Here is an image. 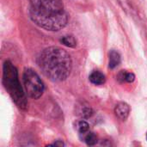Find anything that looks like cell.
<instances>
[{
  "mask_svg": "<svg viewBox=\"0 0 147 147\" xmlns=\"http://www.w3.org/2000/svg\"><path fill=\"white\" fill-rule=\"evenodd\" d=\"M31 20L40 28L59 31L68 22V16L62 0H28Z\"/></svg>",
  "mask_w": 147,
  "mask_h": 147,
  "instance_id": "6da1fadb",
  "label": "cell"
},
{
  "mask_svg": "<svg viewBox=\"0 0 147 147\" xmlns=\"http://www.w3.org/2000/svg\"><path fill=\"white\" fill-rule=\"evenodd\" d=\"M37 62L42 73L53 82L65 80L72 69L70 54L59 47H49L44 49Z\"/></svg>",
  "mask_w": 147,
  "mask_h": 147,
  "instance_id": "7a4b0ae2",
  "label": "cell"
},
{
  "mask_svg": "<svg viewBox=\"0 0 147 147\" xmlns=\"http://www.w3.org/2000/svg\"><path fill=\"white\" fill-rule=\"evenodd\" d=\"M3 84L16 104L22 109H26L28 102L25 93L18 79L16 66L10 61H5L3 67Z\"/></svg>",
  "mask_w": 147,
  "mask_h": 147,
  "instance_id": "3957f363",
  "label": "cell"
},
{
  "mask_svg": "<svg viewBox=\"0 0 147 147\" xmlns=\"http://www.w3.org/2000/svg\"><path fill=\"white\" fill-rule=\"evenodd\" d=\"M23 85L27 95L32 99L40 98L45 90L44 84L39 75L30 68H26L22 75Z\"/></svg>",
  "mask_w": 147,
  "mask_h": 147,
  "instance_id": "277c9868",
  "label": "cell"
},
{
  "mask_svg": "<svg viewBox=\"0 0 147 147\" xmlns=\"http://www.w3.org/2000/svg\"><path fill=\"white\" fill-rule=\"evenodd\" d=\"M115 113L120 120L126 121L129 115V113H130V107L127 103H126L124 102H119L115 106Z\"/></svg>",
  "mask_w": 147,
  "mask_h": 147,
  "instance_id": "5b68a950",
  "label": "cell"
},
{
  "mask_svg": "<svg viewBox=\"0 0 147 147\" xmlns=\"http://www.w3.org/2000/svg\"><path fill=\"white\" fill-rule=\"evenodd\" d=\"M90 81L95 85H102L106 82V77L99 71H93L90 75Z\"/></svg>",
  "mask_w": 147,
  "mask_h": 147,
  "instance_id": "8992f818",
  "label": "cell"
},
{
  "mask_svg": "<svg viewBox=\"0 0 147 147\" xmlns=\"http://www.w3.org/2000/svg\"><path fill=\"white\" fill-rule=\"evenodd\" d=\"M121 63V55L118 52L111 50L109 53V66L110 69H115Z\"/></svg>",
  "mask_w": 147,
  "mask_h": 147,
  "instance_id": "52a82bcc",
  "label": "cell"
},
{
  "mask_svg": "<svg viewBox=\"0 0 147 147\" xmlns=\"http://www.w3.org/2000/svg\"><path fill=\"white\" fill-rule=\"evenodd\" d=\"M117 79L121 83H133L135 79V75L127 71H121L117 75Z\"/></svg>",
  "mask_w": 147,
  "mask_h": 147,
  "instance_id": "ba28073f",
  "label": "cell"
},
{
  "mask_svg": "<svg viewBox=\"0 0 147 147\" xmlns=\"http://www.w3.org/2000/svg\"><path fill=\"white\" fill-rule=\"evenodd\" d=\"M84 141L88 146H95L97 143V136L94 133L89 131L84 135Z\"/></svg>",
  "mask_w": 147,
  "mask_h": 147,
  "instance_id": "9c48e42d",
  "label": "cell"
},
{
  "mask_svg": "<svg viewBox=\"0 0 147 147\" xmlns=\"http://www.w3.org/2000/svg\"><path fill=\"white\" fill-rule=\"evenodd\" d=\"M61 43L66 47H75L77 46V40L76 39L71 36V35H66V36H63L60 40Z\"/></svg>",
  "mask_w": 147,
  "mask_h": 147,
  "instance_id": "30bf717a",
  "label": "cell"
},
{
  "mask_svg": "<svg viewBox=\"0 0 147 147\" xmlns=\"http://www.w3.org/2000/svg\"><path fill=\"white\" fill-rule=\"evenodd\" d=\"M77 130L79 133V134L84 136L85 134H87L89 132L90 126H89V124L85 121H79L77 123Z\"/></svg>",
  "mask_w": 147,
  "mask_h": 147,
  "instance_id": "8fae6325",
  "label": "cell"
},
{
  "mask_svg": "<svg viewBox=\"0 0 147 147\" xmlns=\"http://www.w3.org/2000/svg\"><path fill=\"white\" fill-rule=\"evenodd\" d=\"M93 114V111L91 109L90 107H88V106H84L83 108L80 109L79 110V115L83 118H89Z\"/></svg>",
  "mask_w": 147,
  "mask_h": 147,
  "instance_id": "7c38bea8",
  "label": "cell"
},
{
  "mask_svg": "<svg viewBox=\"0 0 147 147\" xmlns=\"http://www.w3.org/2000/svg\"><path fill=\"white\" fill-rule=\"evenodd\" d=\"M118 2V3L126 10L127 9H129V3H128V0H116Z\"/></svg>",
  "mask_w": 147,
  "mask_h": 147,
  "instance_id": "4fadbf2b",
  "label": "cell"
},
{
  "mask_svg": "<svg viewBox=\"0 0 147 147\" xmlns=\"http://www.w3.org/2000/svg\"><path fill=\"white\" fill-rule=\"evenodd\" d=\"M53 146H64V143L63 142H56V143L53 144Z\"/></svg>",
  "mask_w": 147,
  "mask_h": 147,
  "instance_id": "5bb4252c",
  "label": "cell"
},
{
  "mask_svg": "<svg viewBox=\"0 0 147 147\" xmlns=\"http://www.w3.org/2000/svg\"><path fill=\"white\" fill-rule=\"evenodd\" d=\"M146 140H147V134H146Z\"/></svg>",
  "mask_w": 147,
  "mask_h": 147,
  "instance_id": "9a60e30c",
  "label": "cell"
}]
</instances>
